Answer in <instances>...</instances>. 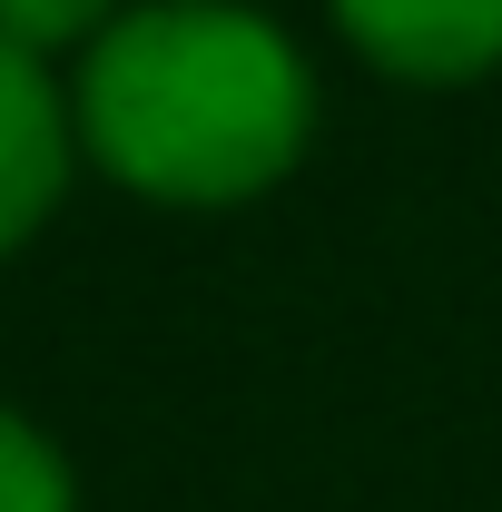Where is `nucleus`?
<instances>
[{
	"label": "nucleus",
	"instance_id": "obj_5",
	"mask_svg": "<svg viewBox=\"0 0 502 512\" xmlns=\"http://www.w3.org/2000/svg\"><path fill=\"white\" fill-rule=\"evenodd\" d=\"M109 20V0H0V40L10 50H60V40H79V30H99Z\"/></svg>",
	"mask_w": 502,
	"mask_h": 512
},
{
	"label": "nucleus",
	"instance_id": "obj_3",
	"mask_svg": "<svg viewBox=\"0 0 502 512\" xmlns=\"http://www.w3.org/2000/svg\"><path fill=\"white\" fill-rule=\"evenodd\" d=\"M60 178H69L60 99H50V79H40L30 50H10V40H0V256L50 217Z\"/></svg>",
	"mask_w": 502,
	"mask_h": 512
},
{
	"label": "nucleus",
	"instance_id": "obj_1",
	"mask_svg": "<svg viewBox=\"0 0 502 512\" xmlns=\"http://www.w3.org/2000/svg\"><path fill=\"white\" fill-rule=\"evenodd\" d=\"M315 119L306 60L237 0H158L89 40L79 128L138 197L227 207L296 168Z\"/></svg>",
	"mask_w": 502,
	"mask_h": 512
},
{
	"label": "nucleus",
	"instance_id": "obj_4",
	"mask_svg": "<svg viewBox=\"0 0 502 512\" xmlns=\"http://www.w3.org/2000/svg\"><path fill=\"white\" fill-rule=\"evenodd\" d=\"M0 512H69V473L20 414H0Z\"/></svg>",
	"mask_w": 502,
	"mask_h": 512
},
{
	"label": "nucleus",
	"instance_id": "obj_2",
	"mask_svg": "<svg viewBox=\"0 0 502 512\" xmlns=\"http://www.w3.org/2000/svg\"><path fill=\"white\" fill-rule=\"evenodd\" d=\"M335 20L404 79H473L502 60V0H335Z\"/></svg>",
	"mask_w": 502,
	"mask_h": 512
}]
</instances>
